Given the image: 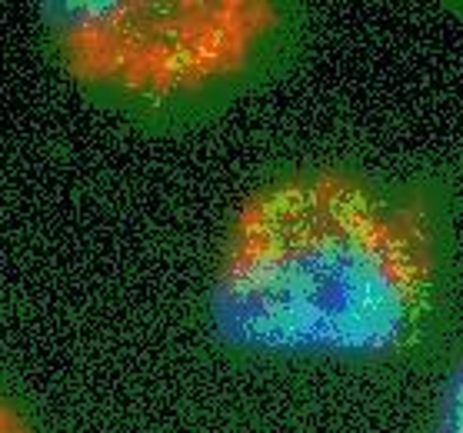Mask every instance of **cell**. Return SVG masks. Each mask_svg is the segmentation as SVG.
Returning <instances> with one entry per match:
<instances>
[{
	"label": "cell",
	"instance_id": "obj_1",
	"mask_svg": "<svg viewBox=\"0 0 463 433\" xmlns=\"http://www.w3.org/2000/svg\"><path fill=\"white\" fill-rule=\"evenodd\" d=\"M440 231L420 197L344 167L270 177L241 201L211 277V324L274 360L380 363L423 340Z\"/></svg>",
	"mask_w": 463,
	"mask_h": 433
},
{
	"label": "cell",
	"instance_id": "obj_3",
	"mask_svg": "<svg viewBox=\"0 0 463 433\" xmlns=\"http://www.w3.org/2000/svg\"><path fill=\"white\" fill-rule=\"evenodd\" d=\"M430 433H463V357L450 367L433 403Z\"/></svg>",
	"mask_w": 463,
	"mask_h": 433
},
{
	"label": "cell",
	"instance_id": "obj_2",
	"mask_svg": "<svg viewBox=\"0 0 463 433\" xmlns=\"http://www.w3.org/2000/svg\"><path fill=\"white\" fill-rule=\"evenodd\" d=\"M63 74L104 94L170 104L247 74L280 31L270 0H61L41 7Z\"/></svg>",
	"mask_w": 463,
	"mask_h": 433
},
{
	"label": "cell",
	"instance_id": "obj_4",
	"mask_svg": "<svg viewBox=\"0 0 463 433\" xmlns=\"http://www.w3.org/2000/svg\"><path fill=\"white\" fill-rule=\"evenodd\" d=\"M0 433H37L27 410L21 403H14L7 393H0Z\"/></svg>",
	"mask_w": 463,
	"mask_h": 433
}]
</instances>
